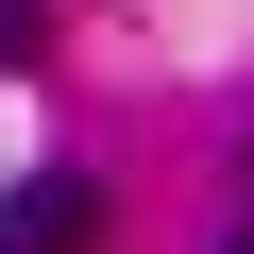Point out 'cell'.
<instances>
[{
    "mask_svg": "<svg viewBox=\"0 0 254 254\" xmlns=\"http://www.w3.org/2000/svg\"><path fill=\"white\" fill-rule=\"evenodd\" d=\"M34 34H51V0H0V68H17V51H34Z\"/></svg>",
    "mask_w": 254,
    "mask_h": 254,
    "instance_id": "cell-2",
    "label": "cell"
},
{
    "mask_svg": "<svg viewBox=\"0 0 254 254\" xmlns=\"http://www.w3.org/2000/svg\"><path fill=\"white\" fill-rule=\"evenodd\" d=\"M0 254H102V187L85 170H34L17 203H0Z\"/></svg>",
    "mask_w": 254,
    "mask_h": 254,
    "instance_id": "cell-1",
    "label": "cell"
},
{
    "mask_svg": "<svg viewBox=\"0 0 254 254\" xmlns=\"http://www.w3.org/2000/svg\"><path fill=\"white\" fill-rule=\"evenodd\" d=\"M237 254H254V237H237Z\"/></svg>",
    "mask_w": 254,
    "mask_h": 254,
    "instance_id": "cell-3",
    "label": "cell"
}]
</instances>
